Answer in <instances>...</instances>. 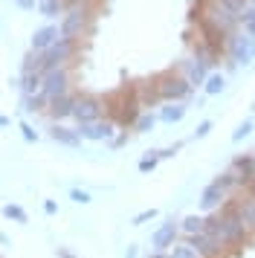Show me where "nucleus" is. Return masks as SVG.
Instances as JSON below:
<instances>
[{
  "label": "nucleus",
  "instance_id": "obj_20",
  "mask_svg": "<svg viewBox=\"0 0 255 258\" xmlns=\"http://www.w3.org/2000/svg\"><path fill=\"white\" fill-rule=\"evenodd\" d=\"M185 113H188V105H185V102H165L157 116H160V122H165V125H177V122H183Z\"/></svg>",
  "mask_w": 255,
  "mask_h": 258
},
{
  "label": "nucleus",
  "instance_id": "obj_37",
  "mask_svg": "<svg viewBox=\"0 0 255 258\" xmlns=\"http://www.w3.org/2000/svg\"><path fill=\"white\" fill-rule=\"evenodd\" d=\"M21 131H23V140L26 142H38V131H35L29 122H21Z\"/></svg>",
  "mask_w": 255,
  "mask_h": 258
},
{
  "label": "nucleus",
  "instance_id": "obj_15",
  "mask_svg": "<svg viewBox=\"0 0 255 258\" xmlns=\"http://www.w3.org/2000/svg\"><path fill=\"white\" fill-rule=\"evenodd\" d=\"M73 110H76V96H73V93L58 96V99H49V107H46V113H49L52 122L70 119V116H73Z\"/></svg>",
  "mask_w": 255,
  "mask_h": 258
},
{
  "label": "nucleus",
  "instance_id": "obj_11",
  "mask_svg": "<svg viewBox=\"0 0 255 258\" xmlns=\"http://www.w3.org/2000/svg\"><path fill=\"white\" fill-rule=\"evenodd\" d=\"M185 244L195 246L200 258H220L223 252H226V246L220 244L215 235H209L206 229H203V232H197V235H185Z\"/></svg>",
  "mask_w": 255,
  "mask_h": 258
},
{
  "label": "nucleus",
  "instance_id": "obj_14",
  "mask_svg": "<svg viewBox=\"0 0 255 258\" xmlns=\"http://www.w3.org/2000/svg\"><path fill=\"white\" fill-rule=\"evenodd\" d=\"M229 171H235V177L241 180V188H246L255 180V154H243V157H235L229 165Z\"/></svg>",
  "mask_w": 255,
  "mask_h": 258
},
{
  "label": "nucleus",
  "instance_id": "obj_31",
  "mask_svg": "<svg viewBox=\"0 0 255 258\" xmlns=\"http://www.w3.org/2000/svg\"><path fill=\"white\" fill-rule=\"evenodd\" d=\"M249 134H252V119H243L241 125H238L235 131H232V142H241V140H246Z\"/></svg>",
  "mask_w": 255,
  "mask_h": 258
},
{
  "label": "nucleus",
  "instance_id": "obj_7",
  "mask_svg": "<svg viewBox=\"0 0 255 258\" xmlns=\"http://www.w3.org/2000/svg\"><path fill=\"white\" fill-rule=\"evenodd\" d=\"M226 58H229V70L235 67H246L255 61V38L246 32H235L226 41Z\"/></svg>",
  "mask_w": 255,
  "mask_h": 258
},
{
  "label": "nucleus",
  "instance_id": "obj_2",
  "mask_svg": "<svg viewBox=\"0 0 255 258\" xmlns=\"http://www.w3.org/2000/svg\"><path fill=\"white\" fill-rule=\"evenodd\" d=\"M104 113H110V122H116L119 128H134V122L139 119L142 113V102H139V93H137V84L131 87H122L116 93L104 96Z\"/></svg>",
  "mask_w": 255,
  "mask_h": 258
},
{
  "label": "nucleus",
  "instance_id": "obj_13",
  "mask_svg": "<svg viewBox=\"0 0 255 258\" xmlns=\"http://www.w3.org/2000/svg\"><path fill=\"white\" fill-rule=\"evenodd\" d=\"M226 200H229V195L223 191V186H220L218 180H212V183L200 191V209L206 212V215H212V212H218Z\"/></svg>",
  "mask_w": 255,
  "mask_h": 258
},
{
  "label": "nucleus",
  "instance_id": "obj_28",
  "mask_svg": "<svg viewBox=\"0 0 255 258\" xmlns=\"http://www.w3.org/2000/svg\"><path fill=\"white\" fill-rule=\"evenodd\" d=\"M165 258H200L197 255V249L192 244H185V241H177V244L165 252Z\"/></svg>",
  "mask_w": 255,
  "mask_h": 258
},
{
  "label": "nucleus",
  "instance_id": "obj_24",
  "mask_svg": "<svg viewBox=\"0 0 255 258\" xmlns=\"http://www.w3.org/2000/svg\"><path fill=\"white\" fill-rule=\"evenodd\" d=\"M160 160H162V151H160V148H154V151H145V157H142V160H139V165H137L139 174H151V171L160 165Z\"/></svg>",
  "mask_w": 255,
  "mask_h": 258
},
{
  "label": "nucleus",
  "instance_id": "obj_26",
  "mask_svg": "<svg viewBox=\"0 0 255 258\" xmlns=\"http://www.w3.org/2000/svg\"><path fill=\"white\" fill-rule=\"evenodd\" d=\"M157 122H160V116H157V113L142 110V113H139V119L134 122V131H137V134H148V131H154V125H157Z\"/></svg>",
  "mask_w": 255,
  "mask_h": 258
},
{
  "label": "nucleus",
  "instance_id": "obj_43",
  "mask_svg": "<svg viewBox=\"0 0 255 258\" xmlns=\"http://www.w3.org/2000/svg\"><path fill=\"white\" fill-rule=\"evenodd\" d=\"M243 191H249V195H255V180H252V183H249L246 188H243Z\"/></svg>",
  "mask_w": 255,
  "mask_h": 258
},
{
  "label": "nucleus",
  "instance_id": "obj_8",
  "mask_svg": "<svg viewBox=\"0 0 255 258\" xmlns=\"http://www.w3.org/2000/svg\"><path fill=\"white\" fill-rule=\"evenodd\" d=\"M177 241H180V221L165 218L157 226V232L151 235V252H168Z\"/></svg>",
  "mask_w": 255,
  "mask_h": 258
},
{
  "label": "nucleus",
  "instance_id": "obj_19",
  "mask_svg": "<svg viewBox=\"0 0 255 258\" xmlns=\"http://www.w3.org/2000/svg\"><path fill=\"white\" fill-rule=\"evenodd\" d=\"M180 73L188 79V84H192V87H197V84H206V79H209V67L203 64V61H197V58L183 61Z\"/></svg>",
  "mask_w": 255,
  "mask_h": 258
},
{
  "label": "nucleus",
  "instance_id": "obj_16",
  "mask_svg": "<svg viewBox=\"0 0 255 258\" xmlns=\"http://www.w3.org/2000/svg\"><path fill=\"white\" fill-rule=\"evenodd\" d=\"M58 38H61V29L52 26V24H46V26H41V29H35L32 32V49L35 52H46Z\"/></svg>",
  "mask_w": 255,
  "mask_h": 258
},
{
  "label": "nucleus",
  "instance_id": "obj_6",
  "mask_svg": "<svg viewBox=\"0 0 255 258\" xmlns=\"http://www.w3.org/2000/svg\"><path fill=\"white\" fill-rule=\"evenodd\" d=\"M76 52H79V41L76 38H58L46 52H41V76L55 70V67H67Z\"/></svg>",
  "mask_w": 255,
  "mask_h": 258
},
{
  "label": "nucleus",
  "instance_id": "obj_30",
  "mask_svg": "<svg viewBox=\"0 0 255 258\" xmlns=\"http://www.w3.org/2000/svg\"><path fill=\"white\" fill-rule=\"evenodd\" d=\"M215 180H218L220 186H223V191H226V195H235V191H238V188H241V180H238V177H235V171H229V168H226V171H223V174L220 177H215Z\"/></svg>",
  "mask_w": 255,
  "mask_h": 258
},
{
  "label": "nucleus",
  "instance_id": "obj_21",
  "mask_svg": "<svg viewBox=\"0 0 255 258\" xmlns=\"http://www.w3.org/2000/svg\"><path fill=\"white\" fill-rule=\"evenodd\" d=\"M46 107H49V99L44 93H35V96H21V110L26 116H32V113H44Z\"/></svg>",
  "mask_w": 255,
  "mask_h": 258
},
{
  "label": "nucleus",
  "instance_id": "obj_18",
  "mask_svg": "<svg viewBox=\"0 0 255 258\" xmlns=\"http://www.w3.org/2000/svg\"><path fill=\"white\" fill-rule=\"evenodd\" d=\"M49 137H52V142L67 145V148H79V145H81L79 128H67V125H61V122H55V125L49 128Z\"/></svg>",
  "mask_w": 255,
  "mask_h": 258
},
{
  "label": "nucleus",
  "instance_id": "obj_25",
  "mask_svg": "<svg viewBox=\"0 0 255 258\" xmlns=\"http://www.w3.org/2000/svg\"><path fill=\"white\" fill-rule=\"evenodd\" d=\"M203 90H206V96H218L226 90V76L223 73H212L206 79V84H203Z\"/></svg>",
  "mask_w": 255,
  "mask_h": 258
},
{
  "label": "nucleus",
  "instance_id": "obj_4",
  "mask_svg": "<svg viewBox=\"0 0 255 258\" xmlns=\"http://www.w3.org/2000/svg\"><path fill=\"white\" fill-rule=\"evenodd\" d=\"M151 82H154L157 96H160L162 102H185V99L192 96V90H195V87L188 84V79L177 70H165V73H160V76H154Z\"/></svg>",
  "mask_w": 255,
  "mask_h": 258
},
{
  "label": "nucleus",
  "instance_id": "obj_17",
  "mask_svg": "<svg viewBox=\"0 0 255 258\" xmlns=\"http://www.w3.org/2000/svg\"><path fill=\"white\" fill-rule=\"evenodd\" d=\"M235 206H238V215H241L243 226L249 229V235H255V195L243 191L241 198H235Z\"/></svg>",
  "mask_w": 255,
  "mask_h": 258
},
{
  "label": "nucleus",
  "instance_id": "obj_45",
  "mask_svg": "<svg viewBox=\"0 0 255 258\" xmlns=\"http://www.w3.org/2000/svg\"><path fill=\"white\" fill-rule=\"evenodd\" d=\"M6 125H9V119H6V116H0V128H6Z\"/></svg>",
  "mask_w": 255,
  "mask_h": 258
},
{
  "label": "nucleus",
  "instance_id": "obj_9",
  "mask_svg": "<svg viewBox=\"0 0 255 258\" xmlns=\"http://www.w3.org/2000/svg\"><path fill=\"white\" fill-rule=\"evenodd\" d=\"M104 116V99L99 96H76V110H73V119L84 125V122H99Z\"/></svg>",
  "mask_w": 255,
  "mask_h": 258
},
{
  "label": "nucleus",
  "instance_id": "obj_47",
  "mask_svg": "<svg viewBox=\"0 0 255 258\" xmlns=\"http://www.w3.org/2000/svg\"><path fill=\"white\" fill-rule=\"evenodd\" d=\"M249 3H252V6H255V0H249Z\"/></svg>",
  "mask_w": 255,
  "mask_h": 258
},
{
  "label": "nucleus",
  "instance_id": "obj_32",
  "mask_svg": "<svg viewBox=\"0 0 255 258\" xmlns=\"http://www.w3.org/2000/svg\"><path fill=\"white\" fill-rule=\"evenodd\" d=\"M154 218H157V209H154V206H151V209H142L139 215H134V218H131V226H142V223L154 221Z\"/></svg>",
  "mask_w": 255,
  "mask_h": 258
},
{
  "label": "nucleus",
  "instance_id": "obj_22",
  "mask_svg": "<svg viewBox=\"0 0 255 258\" xmlns=\"http://www.w3.org/2000/svg\"><path fill=\"white\" fill-rule=\"evenodd\" d=\"M41 84H44V76H41V73H21V79H18L21 96H35V93H41Z\"/></svg>",
  "mask_w": 255,
  "mask_h": 258
},
{
  "label": "nucleus",
  "instance_id": "obj_46",
  "mask_svg": "<svg viewBox=\"0 0 255 258\" xmlns=\"http://www.w3.org/2000/svg\"><path fill=\"white\" fill-rule=\"evenodd\" d=\"M148 258H165V252H151Z\"/></svg>",
  "mask_w": 255,
  "mask_h": 258
},
{
  "label": "nucleus",
  "instance_id": "obj_23",
  "mask_svg": "<svg viewBox=\"0 0 255 258\" xmlns=\"http://www.w3.org/2000/svg\"><path fill=\"white\" fill-rule=\"evenodd\" d=\"M206 229V215H185L180 221V232L183 235H197Z\"/></svg>",
  "mask_w": 255,
  "mask_h": 258
},
{
  "label": "nucleus",
  "instance_id": "obj_35",
  "mask_svg": "<svg viewBox=\"0 0 255 258\" xmlns=\"http://www.w3.org/2000/svg\"><path fill=\"white\" fill-rule=\"evenodd\" d=\"M70 200H76V203H90V191H84V188H73L70 191Z\"/></svg>",
  "mask_w": 255,
  "mask_h": 258
},
{
  "label": "nucleus",
  "instance_id": "obj_1",
  "mask_svg": "<svg viewBox=\"0 0 255 258\" xmlns=\"http://www.w3.org/2000/svg\"><path fill=\"white\" fill-rule=\"evenodd\" d=\"M206 232L215 235V238H218L226 249H238V246H243L249 238H252V235H249V229L243 226L241 215H238L235 200H226L218 212L206 215Z\"/></svg>",
  "mask_w": 255,
  "mask_h": 258
},
{
  "label": "nucleus",
  "instance_id": "obj_38",
  "mask_svg": "<svg viewBox=\"0 0 255 258\" xmlns=\"http://www.w3.org/2000/svg\"><path fill=\"white\" fill-rule=\"evenodd\" d=\"M125 142H128V131H125V134H119V137H113V140H110V148H122Z\"/></svg>",
  "mask_w": 255,
  "mask_h": 258
},
{
  "label": "nucleus",
  "instance_id": "obj_5",
  "mask_svg": "<svg viewBox=\"0 0 255 258\" xmlns=\"http://www.w3.org/2000/svg\"><path fill=\"white\" fill-rule=\"evenodd\" d=\"M90 18H93V3L87 0H81L76 6H67L64 9V18H61V38H76L79 41L84 32H87V26H90Z\"/></svg>",
  "mask_w": 255,
  "mask_h": 258
},
{
  "label": "nucleus",
  "instance_id": "obj_48",
  "mask_svg": "<svg viewBox=\"0 0 255 258\" xmlns=\"http://www.w3.org/2000/svg\"><path fill=\"white\" fill-rule=\"evenodd\" d=\"M252 110H255V102H252Z\"/></svg>",
  "mask_w": 255,
  "mask_h": 258
},
{
  "label": "nucleus",
  "instance_id": "obj_3",
  "mask_svg": "<svg viewBox=\"0 0 255 258\" xmlns=\"http://www.w3.org/2000/svg\"><path fill=\"white\" fill-rule=\"evenodd\" d=\"M197 18H200V21H206L209 26H215V29L223 32L226 38L235 35V29H238V24H241V21H238V15L229 9V3H226V0H206Z\"/></svg>",
  "mask_w": 255,
  "mask_h": 258
},
{
  "label": "nucleus",
  "instance_id": "obj_27",
  "mask_svg": "<svg viewBox=\"0 0 255 258\" xmlns=\"http://www.w3.org/2000/svg\"><path fill=\"white\" fill-rule=\"evenodd\" d=\"M38 12L52 21L58 15H64V0H41V3H38Z\"/></svg>",
  "mask_w": 255,
  "mask_h": 258
},
{
  "label": "nucleus",
  "instance_id": "obj_34",
  "mask_svg": "<svg viewBox=\"0 0 255 258\" xmlns=\"http://www.w3.org/2000/svg\"><path fill=\"white\" fill-rule=\"evenodd\" d=\"M183 145H185V142L180 140V142H174V145H168V148H160V151H162V160H171V157H177V154L183 151Z\"/></svg>",
  "mask_w": 255,
  "mask_h": 258
},
{
  "label": "nucleus",
  "instance_id": "obj_41",
  "mask_svg": "<svg viewBox=\"0 0 255 258\" xmlns=\"http://www.w3.org/2000/svg\"><path fill=\"white\" fill-rule=\"evenodd\" d=\"M243 32H246V35H252V38H255V21H249V24L243 26Z\"/></svg>",
  "mask_w": 255,
  "mask_h": 258
},
{
  "label": "nucleus",
  "instance_id": "obj_44",
  "mask_svg": "<svg viewBox=\"0 0 255 258\" xmlns=\"http://www.w3.org/2000/svg\"><path fill=\"white\" fill-rule=\"evenodd\" d=\"M128 258H137V246H131V249H128Z\"/></svg>",
  "mask_w": 255,
  "mask_h": 258
},
{
  "label": "nucleus",
  "instance_id": "obj_12",
  "mask_svg": "<svg viewBox=\"0 0 255 258\" xmlns=\"http://www.w3.org/2000/svg\"><path fill=\"white\" fill-rule=\"evenodd\" d=\"M116 122H104V119H99V122H84V125H79V134H81V140H90V142H107V140H113V134H116Z\"/></svg>",
  "mask_w": 255,
  "mask_h": 258
},
{
  "label": "nucleus",
  "instance_id": "obj_10",
  "mask_svg": "<svg viewBox=\"0 0 255 258\" xmlns=\"http://www.w3.org/2000/svg\"><path fill=\"white\" fill-rule=\"evenodd\" d=\"M41 93L46 99H58V96L70 93V70L67 67H55V70L44 73V84H41Z\"/></svg>",
  "mask_w": 255,
  "mask_h": 258
},
{
  "label": "nucleus",
  "instance_id": "obj_29",
  "mask_svg": "<svg viewBox=\"0 0 255 258\" xmlns=\"http://www.w3.org/2000/svg\"><path fill=\"white\" fill-rule=\"evenodd\" d=\"M3 218H6V221H15V223H29L26 209L18 206V203H6V206H3Z\"/></svg>",
  "mask_w": 255,
  "mask_h": 258
},
{
  "label": "nucleus",
  "instance_id": "obj_42",
  "mask_svg": "<svg viewBox=\"0 0 255 258\" xmlns=\"http://www.w3.org/2000/svg\"><path fill=\"white\" fill-rule=\"evenodd\" d=\"M58 258H76L73 252H67V249H58Z\"/></svg>",
  "mask_w": 255,
  "mask_h": 258
},
{
  "label": "nucleus",
  "instance_id": "obj_33",
  "mask_svg": "<svg viewBox=\"0 0 255 258\" xmlns=\"http://www.w3.org/2000/svg\"><path fill=\"white\" fill-rule=\"evenodd\" d=\"M212 128H215V125H212V119H203V122H200V125L195 128V134H192V140H206L209 134H212Z\"/></svg>",
  "mask_w": 255,
  "mask_h": 258
},
{
  "label": "nucleus",
  "instance_id": "obj_39",
  "mask_svg": "<svg viewBox=\"0 0 255 258\" xmlns=\"http://www.w3.org/2000/svg\"><path fill=\"white\" fill-rule=\"evenodd\" d=\"M44 212H46V215H55L58 203H55V200H44Z\"/></svg>",
  "mask_w": 255,
  "mask_h": 258
},
{
  "label": "nucleus",
  "instance_id": "obj_36",
  "mask_svg": "<svg viewBox=\"0 0 255 258\" xmlns=\"http://www.w3.org/2000/svg\"><path fill=\"white\" fill-rule=\"evenodd\" d=\"M238 21H241L243 26L249 24V21H255V6H252V3H246V6H243V12L238 15Z\"/></svg>",
  "mask_w": 255,
  "mask_h": 258
},
{
  "label": "nucleus",
  "instance_id": "obj_40",
  "mask_svg": "<svg viewBox=\"0 0 255 258\" xmlns=\"http://www.w3.org/2000/svg\"><path fill=\"white\" fill-rule=\"evenodd\" d=\"M15 3H18L21 9H26V12H29V9H35V6H38V0H15Z\"/></svg>",
  "mask_w": 255,
  "mask_h": 258
}]
</instances>
